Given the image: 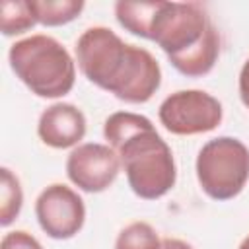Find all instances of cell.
<instances>
[{"mask_svg":"<svg viewBox=\"0 0 249 249\" xmlns=\"http://www.w3.org/2000/svg\"><path fill=\"white\" fill-rule=\"evenodd\" d=\"M82 74L126 103H146L160 89L161 68L144 47L124 43L113 29L95 25L76 41Z\"/></svg>","mask_w":249,"mask_h":249,"instance_id":"cell-1","label":"cell"},{"mask_svg":"<svg viewBox=\"0 0 249 249\" xmlns=\"http://www.w3.org/2000/svg\"><path fill=\"white\" fill-rule=\"evenodd\" d=\"M103 136L117 152L136 196L156 200L175 187L177 167L171 148L148 117L117 111L105 119Z\"/></svg>","mask_w":249,"mask_h":249,"instance_id":"cell-2","label":"cell"},{"mask_svg":"<svg viewBox=\"0 0 249 249\" xmlns=\"http://www.w3.org/2000/svg\"><path fill=\"white\" fill-rule=\"evenodd\" d=\"M150 41L187 78L206 76L220 54V35L198 2H158Z\"/></svg>","mask_w":249,"mask_h":249,"instance_id":"cell-3","label":"cell"},{"mask_svg":"<svg viewBox=\"0 0 249 249\" xmlns=\"http://www.w3.org/2000/svg\"><path fill=\"white\" fill-rule=\"evenodd\" d=\"M14 74L39 97L56 99L72 91L76 62L62 43L49 35H31L16 41L8 53Z\"/></svg>","mask_w":249,"mask_h":249,"instance_id":"cell-4","label":"cell"},{"mask_svg":"<svg viewBox=\"0 0 249 249\" xmlns=\"http://www.w3.org/2000/svg\"><path fill=\"white\" fill-rule=\"evenodd\" d=\"M196 179L210 198H235L249 181V148L233 136L208 140L196 156Z\"/></svg>","mask_w":249,"mask_h":249,"instance_id":"cell-5","label":"cell"},{"mask_svg":"<svg viewBox=\"0 0 249 249\" xmlns=\"http://www.w3.org/2000/svg\"><path fill=\"white\" fill-rule=\"evenodd\" d=\"M163 128L177 136L214 130L224 117L222 103L202 89H179L167 95L158 109Z\"/></svg>","mask_w":249,"mask_h":249,"instance_id":"cell-6","label":"cell"},{"mask_svg":"<svg viewBox=\"0 0 249 249\" xmlns=\"http://www.w3.org/2000/svg\"><path fill=\"white\" fill-rule=\"evenodd\" d=\"M35 216L49 237L70 239L86 222V206L76 191L62 183H53L37 196Z\"/></svg>","mask_w":249,"mask_h":249,"instance_id":"cell-7","label":"cell"},{"mask_svg":"<svg viewBox=\"0 0 249 249\" xmlns=\"http://www.w3.org/2000/svg\"><path fill=\"white\" fill-rule=\"evenodd\" d=\"M121 169V160L109 144L86 142L76 146L66 160L68 179L84 193H103Z\"/></svg>","mask_w":249,"mask_h":249,"instance_id":"cell-8","label":"cell"},{"mask_svg":"<svg viewBox=\"0 0 249 249\" xmlns=\"http://www.w3.org/2000/svg\"><path fill=\"white\" fill-rule=\"evenodd\" d=\"M37 134L51 148H72L86 134V117L72 103H53L41 113Z\"/></svg>","mask_w":249,"mask_h":249,"instance_id":"cell-9","label":"cell"},{"mask_svg":"<svg viewBox=\"0 0 249 249\" xmlns=\"http://www.w3.org/2000/svg\"><path fill=\"white\" fill-rule=\"evenodd\" d=\"M27 4L37 23L47 27L66 25L74 21L86 6L82 0H27Z\"/></svg>","mask_w":249,"mask_h":249,"instance_id":"cell-10","label":"cell"},{"mask_svg":"<svg viewBox=\"0 0 249 249\" xmlns=\"http://www.w3.org/2000/svg\"><path fill=\"white\" fill-rule=\"evenodd\" d=\"M160 2V0H158ZM158 2H124L115 4L117 21L136 37L150 39V25L158 10Z\"/></svg>","mask_w":249,"mask_h":249,"instance_id":"cell-11","label":"cell"},{"mask_svg":"<svg viewBox=\"0 0 249 249\" xmlns=\"http://www.w3.org/2000/svg\"><path fill=\"white\" fill-rule=\"evenodd\" d=\"M37 23L27 0H4L0 4V29L6 37L21 35Z\"/></svg>","mask_w":249,"mask_h":249,"instance_id":"cell-12","label":"cell"},{"mask_svg":"<svg viewBox=\"0 0 249 249\" xmlns=\"http://www.w3.org/2000/svg\"><path fill=\"white\" fill-rule=\"evenodd\" d=\"M23 204V191L19 179L8 169H0V226H10L21 210Z\"/></svg>","mask_w":249,"mask_h":249,"instance_id":"cell-13","label":"cell"},{"mask_svg":"<svg viewBox=\"0 0 249 249\" xmlns=\"http://www.w3.org/2000/svg\"><path fill=\"white\" fill-rule=\"evenodd\" d=\"M115 249H161V241L148 222H132L119 231Z\"/></svg>","mask_w":249,"mask_h":249,"instance_id":"cell-14","label":"cell"},{"mask_svg":"<svg viewBox=\"0 0 249 249\" xmlns=\"http://www.w3.org/2000/svg\"><path fill=\"white\" fill-rule=\"evenodd\" d=\"M0 249H43V245L31 233L23 230H14L4 233L0 241Z\"/></svg>","mask_w":249,"mask_h":249,"instance_id":"cell-15","label":"cell"},{"mask_svg":"<svg viewBox=\"0 0 249 249\" xmlns=\"http://www.w3.org/2000/svg\"><path fill=\"white\" fill-rule=\"evenodd\" d=\"M239 97H241L243 105L249 109V58L245 60V64L241 66V72H239Z\"/></svg>","mask_w":249,"mask_h":249,"instance_id":"cell-16","label":"cell"},{"mask_svg":"<svg viewBox=\"0 0 249 249\" xmlns=\"http://www.w3.org/2000/svg\"><path fill=\"white\" fill-rule=\"evenodd\" d=\"M161 249H193V245L177 237H165L161 241Z\"/></svg>","mask_w":249,"mask_h":249,"instance_id":"cell-17","label":"cell"},{"mask_svg":"<svg viewBox=\"0 0 249 249\" xmlns=\"http://www.w3.org/2000/svg\"><path fill=\"white\" fill-rule=\"evenodd\" d=\"M239 249H249V235H247V237H245V239L241 241V245H239Z\"/></svg>","mask_w":249,"mask_h":249,"instance_id":"cell-18","label":"cell"}]
</instances>
